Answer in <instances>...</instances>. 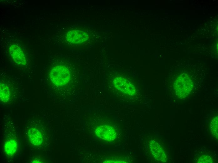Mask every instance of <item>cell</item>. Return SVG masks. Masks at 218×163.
<instances>
[{"instance_id": "cell-1", "label": "cell", "mask_w": 218, "mask_h": 163, "mask_svg": "<svg viewBox=\"0 0 218 163\" xmlns=\"http://www.w3.org/2000/svg\"><path fill=\"white\" fill-rule=\"evenodd\" d=\"M175 92L179 98L184 99L191 92L193 87V82L187 74H183L178 76L174 85Z\"/></svg>"}, {"instance_id": "cell-2", "label": "cell", "mask_w": 218, "mask_h": 163, "mask_svg": "<svg viewBox=\"0 0 218 163\" xmlns=\"http://www.w3.org/2000/svg\"><path fill=\"white\" fill-rule=\"evenodd\" d=\"M69 74L68 69L64 66H58L51 70L50 77L51 81L55 84L63 85L65 84L69 81Z\"/></svg>"}, {"instance_id": "cell-3", "label": "cell", "mask_w": 218, "mask_h": 163, "mask_svg": "<svg viewBox=\"0 0 218 163\" xmlns=\"http://www.w3.org/2000/svg\"><path fill=\"white\" fill-rule=\"evenodd\" d=\"M95 133L99 137L108 141L114 140L116 137L115 130L112 127L108 125L98 127L96 129Z\"/></svg>"}, {"instance_id": "cell-4", "label": "cell", "mask_w": 218, "mask_h": 163, "mask_svg": "<svg viewBox=\"0 0 218 163\" xmlns=\"http://www.w3.org/2000/svg\"><path fill=\"white\" fill-rule=\"evenodd\" d=\"M66 37L67 40L70 43L80 44L86 41L89 36L83 31L73 30L67 32Z\"/></svg>"}, {"instance_id": "cell-5", "label": "cell", "mask_w": 218, "mask_h": 163, "mask_svg": "<svg viewBox=\"0 0 218 163\" xmlns=\"http://www.w3.org/2000/svg\"><path fill=\"white\" fill-rule=\"evenodd\" d=\"M9 52L12 59L16 64L21 66H24L26 64L25 55L18 45H11L9 47Z\"/></svg>"}, {"instance_id": "cell-6", "label": "cell", "mask_w": 218, "mask_h": 163, "mask_svg": "<svg viewBox=\"0 0 218 163\" xmlns=\"http://www.w3.org/2000/svg\"><path fill=\"white\" fill-rule=\"evenodd\" d=\"M149 145L151 153L156 160L163 162L166 161L167 158L166 154L157 141L151 140L150 142Z\"/></svg>"}, {"instance_id": "cell-7", "label": "cell", "mask_w": 218, "mask_h": 163, "mask_svg": "<svg viewBox=\"0 0 218 163\" xmlns=\"http://www.w3.org/2000/svg\"><path fill=\"white\" fill-rule=\"evenodd\" d=\"M28 137L29 141L35 145L39 146L42 142V135L39 130L36 128H31L29 130Z\"/></svg>"}, {"instance_id": "cell-8", "label": "cell", "mask_w": 218, "mask_h": 163, "mask_svg": "<svg viewBox=\"0 0 218 163\" xmlns=\"http://www.w3.org/2000/svg\"><path fill=\"white\" fill-rule=\"evenodd\" d=\"M17 147L18 144L16 140L13 138L9 139L5 143V152L9 156H12L16 152Z\"/></svg>"}, {"instance_id": "cell-9", "label": "cell", "mask_w": 218, "mask_h": 163, "mask_svg": "<svg viewBox=\"0 0 218 163\" xmlns=\"http://www.w3.org/2000/svg\"><path fill=\"white\" fill-rule=\"evenodd\" d=\"M0 100L4 103L9 101L10 97V91L8 85L1 82L0 87Z\"/></svg>"}, {"instance_id": "cell-10", "label": "cell", "mask_w": 218, "mask_h": 163, "mask_svg": "<svg viewBox=\"0 0 218 163\" xmlns=\"http://www.w3.org/2000/svg\"><path fill=\"white\" fill-rule=\"evenodd\" d=\"M122 81L123 84H121L120 83H117L118 85L117 87V88L122 91L123 92L126 94L130 95H135V91L133 87L131 86L130 84H129L128 82H126L125 81L124 82Z\"/></svg>"}, {"instance_id": "cell-11", "label": "cell", "mask_w": 218, "mask_h": 163, "mask_svg": "<svg viewBox=\"0 0 218 163\" xmlns=\"http://www.w3.org/2000/svg\"><path fill=\"white\" fill-rule=\"evenodd\" d=\"M218 118L215 117L211 120L210 125V129L213 136L218 139Z\"/></svg>"}, {"instance_id": "cell-12", "label": "cell", "mask_w": 218, "mask_h": 163, "mask_svg": "<svg viewBox=\"0 0 218 163\" xmlns=\"http://www.w3.org/2000/svg\"><path fill=\"white\" fill-rule=\"evenodd\" d=\"M197 162L199 163H212L213 162V161L210 156L205 155L200 156Z\"/></svg>"}]
</instances>
